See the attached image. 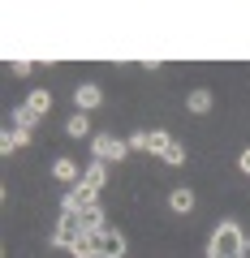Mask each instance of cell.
I'll return each instance as SVG.
<instances>
[{
	"label": "cell",
	"instance_id": "obj_16",
	"mask_svg": "<svg viewBox=\"0 0 250 258\" xmlns=\"http://www.w3.org/2000/svg\"><path fill=\"white\" fill-rule=\"evenodd\" d=\"M168 142H173V134H164V129H151V155H164Z\"/></svg>",
	"mask_w": 250,
	"mask_h": 258
},
{
	"label": "cell",
	"instance_id": "obj_10",
	"mask_svg": "<svg viewBox=\"0 0 250 258\" xmlns=\"http://www.w3.org/2000/svg\"><path fill=\"white\" fill-rule=\"evenodd\" d=\"M65 134H69V138H82V134H91V120H86V112H74V116H69Z\"/></svg>",
	"mask_w": 250,
	"mask_h": 258
},
{
	"label": "cell",
	"instance_id": "obj_17",
	"mask_svg": "<svg viewBox=\"0 0 250 258\" xmlns=\"http://www.w3.org/2000/svg\"><path fill=\"white\" fill-rule=\"evenodd\" d=\"M164 159H168V164H185V147H181V142H168V147H164Z\"/></svg>",
	"mask_w": 250,
	"mask_h": 258
},
{
	"label": "cell",
	"instance_id": "obj_14",
	"mask_svg": "<svg viewBox=\"0 0 250 258\" xmlns=\"http://www.w3.org/2000/svg\"><path fill=\"white\" fill-rule=\"evenodd\" d=\"M26 108L35 112V116H43V112L52 108V95H47V91H35V95H30V99H26Z\"/></svg>",
	"mask_w": 250,
	"mask_h": 258
},
{
	"label": "cell",
	"instance_id": "obj_7",
	"mask_svg": "<svg viewBox=\"0 0 250 258\" xmlns=\"http://www.w3.org/2000/svg\"><path fill=\"white\" fill-rule=\"evenodd\" d=\"M82 228H86V232H95V237L104 232V211H99V203H95V207H86V211H82Z\"/></svg>",
	"mask_w": 250,
	"mask_h": 258
},
{
	"label": "cell",
	"instance_id": "obj_5",
	"mask_svg": "<svg viewBox=\"0 0 250 258\" xmlns=\"http://www.w3.org/2000/svg\"><path fill=\"white\" fill-rule=\"evenodd\" d=\"M74 103H78V112H91V108H99V103H104V91L95 82H86V86H78V91H74Z\"/></svg>",
	"mask_w": 250,
	"mask_h": 258
},
{
	"label": "cell",
	"instance_id": "obj_3",
	"mask_svg": "<svg viewBox=\"0 0 250 258\" xmlns=\"http://www.w3.org/2000/svg\"><path fill=\"white\" fill-rule=\"evenodd\" d=\"M82 232H86V228H82V215H69V211H65V215H61V224H56V237H52V241H56L61 249H74V241L82 237Z\"/></svg>",
	"mask_w": 250,
	"mask_h": 258
},
{
	"label": "cell",
	"instance_id": "obj_12",
	"mask_svg": "<svg viewBox=\"0 0 250 258\" xmlns=\"http://www.w3.org/2000/svg\"><path fill=\"white\" fill-rule=\"evenodd\" d=\"M35 120H39V116L26 108V103H22V108H13V129H26V134H30V129H35Z\"/></svg>",
	"mask_w": 250,
	"mask_h": 258
},
{
	"label": "cell",
	"instance_id": "obj_8",
	"mask_svg": "<svg viewBox=\"0 0 250 258\" xmlns=\"http://www.w3.org/2000/svg\"><path fill=\"white\" fill-rule=\"evenodd\" d=\"M26 142H30V134H26V129H9V134L0 138V151H9V155H13V151H18V147H26Z\"/></svg>",
	"mask_w": 250,
	"mask_h": 258
},
{
	"label": "cell",
	"instance_id": "obj_4",
	"mask_svg": "<svg viewBox=\"0 0 250 258\" xmlns=\"http://www.w3.org/2000/svg\"><path fill=\"white\" fill-rule=\"evenodd\" d=\"M95 198H99V194H95L91 185H74V189L65 194V211L69 215H82L86 207H95Z\"/></svg>",
	"mask_w": 250,
	"mask_h": 258
},
{
	"label": "cell",
	"instance_id": "obj_9",
	"mask_svg": "<svg viewBox=\"0 0 250 258\" xmlns=\"http://www.w3.org/2000/svg\"><path fill=\"white\" fill-rule=\"evenodd\" d=\"M168 207H173V211H194V194L190 189H173V198H168Z\"/></svg>",
	"mask_w": 250,
	"mask_h": 258
},
{
	"label": "cell",
	"instance_id": "obj_15",
	"mask_svg": "<svg viewBox=\"0 0 250 258\" xmlns=\"http://www.w3.org/2000/svg\"><path fill=\"white\" fill-rule=\"evenodd\" d=\"M190 112H198V116L212 112V91H194V95H190Z\"/></svg>",
	"mask_w": 250,
	"mask_h": 258
},
{
	"label": "cell",
	"instance_id": "obj_18",
	"mask_svg": "<svg viewBox=\"0 0 250 258\" xmlns=\"http://www.w3.org/2000/svg\"><path fill=\"white\" fill-rule=\"evenodd\" d=\"M130 151H147V155H151V134H147V129H138V134L130 138Z\"/></svg>",
	"mask_w": 250,
	"mask_h": 258
},
{
	"label": "cell",
	"instance_id": "obj_19",
	"mask_svg": "<svg viewBox=\"0 0 250 258\" xmlns=\"http://www.w3.org/2000/svg\"><path fill=\"white\" fill-rule=\"evenodd\" d=\"M237 164H241V172H246V176H250V147H246V151H241V159H237Z\"/></svg>",
	"mask_w": 250,
	"mask_h": 258
},
{
	"label": "cell",
	"instance_id": "obj_11",
	"mask_svg": "<svg viewBox=\"0 0 250 258\" xmlns=\"http://www.w3.org/2000/svg\"><path fill=\"white\" fill-rule=\"evenodd\" d=\"M52 176H56V181H74V176H78V164H74V159H56V164H52Z\"/></svg>",
	"mask_w": 250,
	"mask_h": 258
},
{
	"label": "cell",
	"instance_id": "obj_2",
	"mask_svg": "<svg viewBox=\"0 0 250 258\" xmlns=\"http://www.w3.org/2000/svg\"><path fill=\"white\" fill-rule=\"evenodd\" d=\"M91 151H95L99 164H108V159H117V164H121V159L130 155V142H117L112 134H95V138H91Z\"/></svg>",
	"mask_w": 250,
	"mask_h": 258
},
{
	"label": "cell",
	"instance_id": "obj_20",
	"mask_svg": "<svg viewBox=\"0 0 250 258\" xmlns=\"http://www.w3.org/2000/svg\"><path fill=\"white\" fill-rule=\"evenodd\" d=\"M237 258H250V241H246V245H241V254Z\"/></svg>",
	"mask_w": 250,
	"mask_h": 258
},
{
	"label": "cell",
	"instance_id": "obj_1",
	"mask_svg": "<svg viewBox=\"0 0 250 258\" xmlns=\"http://www.w3.org/2000/svg\"><path fill=\"white\" fill-rule=\"evenodd\" d=\"M241 245H246V237H241V228L229 220V224H220V228L212 232V249H207V258H237Z\"/></svg>",
	"mask_w": 250,
	"mask_h": 258
},
{
	"label": "cell",
	"instance_id": "obj_6",
	"mask_svg": "<svg viewBox=\"0 0 250 258\" xmlns=\"http://www.w3.org/2000/svg\"><path fill=\"white\" fill-rule=\"evenodd\" d=\"M99 258H125V237L121 232H99Z\"/></svg>",
	"mask_w": 250,
	"mask_h": 258
},
{
	"label": "cell",
	"instance_id": "obj_13",
	"mask_svg": "<svg viewBox=\"0 0 250 258\" xmlns=\"http://www.w3.org/2000/svg\"><path fill=\"white\" fill-rule=\"evenodd\" d=\"M104 181H108V176H104V164H99V159H95V164L86 168V176H82V185H91V189L99 194V189H104Z\"/></svg>",
	"mask_w": 250,
	"mask_h": 258
}]
</instances>
